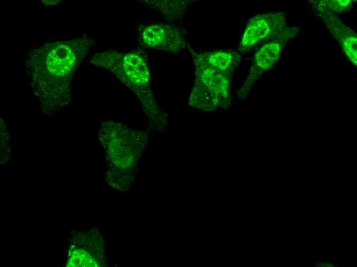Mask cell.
Here are the masks:
<instances>
[{
  "label": "cell",
  "mask_w": 357,
  "mask_h": 267,
  "mask_svg": "<svg viewBox=\"0 0 357 267\" xmlns=\"http://www.w3.org/2000/svg\"><path fill=\"white\" fill-rule=\"evenodd\" d=\"M195 86L192 93L216 106L226 99L231 72H224L211 66L204 53H193Z\"/></svg>",
  "instance_id": "obj_4"
},
{
  "label": "cell",
  "mask_w": 357,
  "mask_h": 267,
  "mask_svg": "<svg viewBox=\"0 0 357 267\" xmlns=\"http://www.w3.org/2000/svg\"><path fill=\"white\" fill-rule=\"evenodd\" d=\"M331 262L330 261L328 262V263H330Z\"/></svg>",
  "instance_id": "obj_18"
},
{
  "label": "cell",
  "mask_w": 357,
  "mask_h": 267,
  "mask_svg": "<svg viewBox=\"0 0 357 267\" xmlns=\"http://www.w3.org/2000/svg\"><path fill=\"white\" fill-rule=\"evenodd\" d=\"M315 266H316V267H320V266L319 264H316V265H315Z\"/></svg>",
  "instance_id": "obj_14"
},
{
  "label": "cell",
  "mask_w": 357,
  "mask_h": 267,
  "mask_svg": "<svg viewBox=\"0 0 357 267\" xmlns=\"http://www.w3.org/2000/svg\"><path fill=\"white\" fill-rule=\"evenodd\" d=\"M314 264V263H312V266H313Z\"/></svg>",
  "instance_id": "obj_17"
},
{
  "label": "cell",
  "mask_w": 357,
  "mask_h": 267,
  "mask_svg": "<svg viewBox=\"0 0 357 267\" xmlns=\"http://www.w3.org/2000/svg\"><path fill=\"white\" fill-rule=\"evenodd\" d=\"M283 17L276 13L259 14L248 22L240 45L244 51L268 39L277 31L283 24Z\"/></svg>",
  "instance_id": "obj_6"
},
{
  "label": "cell",
  "mask_w": 357,
  "mask_h": 267,
  "mask_svg": "<svg viewBox=\"0 0 357 267\" xmlns=\"http://www.w3.org/2000/svg\"><path fill=\"white\" fill-rule=\"evenodd\" d=\"M356 43V37L354 35L347 36L343 42L344 52L355 66L357 64Z\"/></svg>",
  "instance_id": "obj_10"
},
{
  "label": "cell",
  "mask_w": 357,
  "mask_h": 267,
  "mask_svg": "<svg viewBox=\"0 0 357 267\" xmlns=\"http://www.w3.org/2000/svg\"><path fill=\"white\" fill-rule=\"evenodd\" d=\"M148 2L150 4L151 8L158 10L165 15H175L177 18L179 15H182L188 6V1H153Z\"/></svg>",
  "instance_id": "obj_9"
},
{
  "label": "cell",
  "mask_w": 357,
  "mask_h": 267,
  "mask_svg": "<svg viewBox=\"0 0 357 267\" xmlns=\"http://www.w3.org/2000/svg\"><path fill=\"white\" fill-rule=\"evenodd\" d=\"M208 62L217 69L227 72H232L235 63L233 53L226 51H215L204 53Z\"/></svg>",
  "instance_id": "obj_8"
},
{
  "label": "cell",
  "mask_w": 357,
  "mask_h": 267,
  "mask_svg": "<svg viewBox=\"0 0 357 267\" xmlns=\"http://www.w3.org/2000/svg\"><path fill=\"white\" fill-rule=\"evenodd\" d=\"M98 67L110 71L140 98L145 109L152 111L155 105L149 87V69L146 54L141 50L126 53L115 50L97 53L91 59Z\"/></svg>",
  "instance_id": "obj_2"
},
{
  "label": "cell",
  "mask_w": 357,
  "mask_h": 267,
  "mask_svg": "<svg viewBox=\"0 0 357 267\" xmlns=\"http://www.w3.org/2000/svg\"><path fill=\"white\" fill-rule=\"evenodd\" d=\"M138 31L140 41L149 48L176 52L186 47L183 31L175 25L149 24L140 27Z\"/></svg>",
  "instance_id": "obj_5"
},
{
  "label": "cell",
  "mask_w": 357,
  "mask_h": 267,
  "mask_svg": "<svg viewBox=\"0 0 357 267\" xmlns=\"http://www.w3.org/2000/svg\"><path fill=\"white\" fill-rule=\"evenodd\" d=\"M335 267H339L340 266H339V265H335Z\"/></svg>",
  "instance_id": "obj_16"
},
{
  "label": "cell",
  "mask_w": 357,
  "mask_h": 267,
  "mask_svg": "<svg viewBox=\"0 0 357 267\" xmlns=\"http://www.w3.org/2000/svg\"><path fill=\"white\" fill-rule=\"evenodd\" d=\"M316 263L320 264V263H323V262H322V261H317Z\"/></svg>",
  "instance_id": "obj_13"
},
{
  "label": "cell",
  "mask_w": 357,
  "mask_h": 267,
  "mask_svg": "<svg viewBox=\"0 0 357 267\" xmlns=\"http://www.w3.org/2000/svg\"><path fill=\"white\" fill-rule=\"evenodd\" d=\"M143 135L121 124L109 121L103 123L100 138L113 163L124 169L134 163L141 146L139 145L145 141Z\"/></svg>",
  "instance_id": "obj_3"
},
{
  "label": "cell",
  "mask_w": 357,
  "mask_h": 267,
  "mask_svg": "<svg viewBox=\"0 0 357 267\" xmlns=\"http://www.w3.org/2000/svg\"><path fill=\"white\" fill-rule=\"evenodd\" d=\"M338 264V263H336V262L334 263V265H337ZM335 265H334V266H335Z\"/></svg>",
  "instance_id": "obj_15"
},
{
  "label": "cell",
  "mask_w": 357,
  "mask_h": 267,
  "mask_svg": "<svg viewBox=\"0 0 357 267\" xmlns=\"http://www.w3.org/2000/svg\"><path fill=\"white\" fill-rule=\"evenodd\" d=\"M93 44L86 36L51 41L28 52L26 68L44 109L55 110L69 102L73 75Z\"/></svg>",
  "instance_id": "obj_1"
},
{
  "label": "cell",
  "mask_w": 357,
  "mask_h": 267,
  "mask_svg": "<svg viewBox=\"0 0 357 267\" xmlns=\"http://www.w3.org/2000/svg\"><path fill=\"white\" fill-rule=\"evenodd\" d=\"M320 258H328V254H321L320 255Z\"/></svg>",
  "instance_id": "obj_11"
},
{
  "label": "cell",
  "mask_w": 357,
  "mask_h": 267,
  "mask_svg": "<svg viewBox=\"0 0 357 267\" xmlns=\"http://www.w3.org/2000/svg\"><path fill=\"white\" fill-rule=\"evenodd\" d=\"M281 49V44L276 41L266 43L255 53L254 67L262 71L270 69L278 60Z\"/></svg>",
  "instance_id": "obj_7"
},
{
  "label": "cell",
  "mask_w": 357,
  "mask_h": 267,
  "mask_svg": "<svg viewBox=\"0 0 357 267\" xmlns=\"http://www.w3.org/2000/svg\"><path fill=\"white\" fill-rule=\"evenodd\" d=\"M324 264L325 266H327V267H333V264H332V263L330 264V263H324Z\"/></svg>",
  "instance_id": "obj_12"
}]
</instances>
